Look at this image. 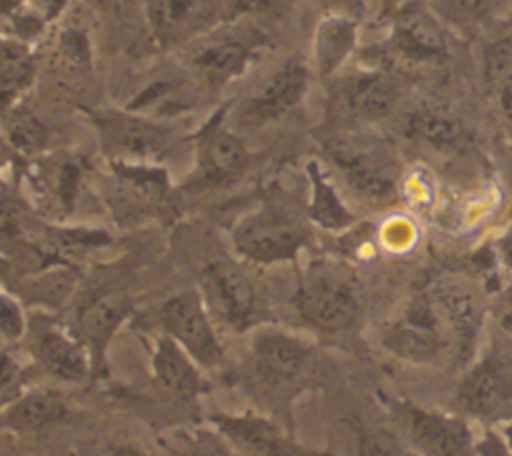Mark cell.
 Segmentation results:
<instances>
[{"instance_id":"cell-1","label":"cell","mask_w":512,"mask_h":456,"mask_svg":"<svg viewBox=\"0 0 512 456\" xmlns=\"http://www.w3.org/2000/svg\"><path fill=\"white\" fill-rule=\"evenodd\" d=\"M306 242L302 222L282 206L262 204L242 216L232 230L234 250L260 264L294 258Z\"/></svg>"},{"instance_id":"cell-2","label":"cell","mask_w":512,"mask_h":456,"mask_svg":"<svg viewBox=\"0 0 512 456\" xmlns=\"http://www.w3.org/2000/svg\"><path fill=\"white\" fill-rule=\"evenodd\" d=\"M296 306L306 324L328 334L352 328L360 312L352 280L342 270L328 266H314L304 274Z\"/></svg>"},{"instance_id":"cell-3","label":"cell","mask_w":512,"mask_h":456,"mask_svg":"<svg viewBox=\"0 0 512 456\" xmlns=\"http://www.w3.org/2000/svg\"><path fill=\"white\" fill-rule=\"evenodd\" d=\"M264 44V34L254 28H224L196 42L188 62L208 86L222 88L250 68Z\"/></svg>"},{"instance_id":"cell-4","label":"cell","mask_w":512,"mask_h":456,"mask_svg":"<svg viewBox=\"0 0 512 456\" xmlns=\"http://www.w3.org/2000/svg\"><path fill=\"white\" fill-rule=\"evenodd\" d=\"M382 346L414 364H428L446 348H452L448 330L428 290L420 292L404 314L384 330Z\"/></svg>"},{"instance_id":"cell-5","label":"cell","mask_w":512,"mask_h":456,"mask_svg":"<svg viewBox=\"0 0 512 456\" xmlns=\"http://www.w3.org/2000/svg\"><path fill=\"white\" fill-rule=\"evenodd\" d=\"M158 324L202 368H216L224 360L222 344L212 328L208 306L200 292L186 290L170 296L158 308Z\"/></svg>"},{"instance_id":"cell-6","label":"cell","mask_w":512,"mask_h":456,"mask_svg":"<svg viewBox=\"0 0 512 456\" xmlns=\"http://www.w3.org/2000/svg\"><path fill=\"white\" fill-rule=\"evenodd\" d=\"M90 116L114 160L148 164L170 146V130L144 116L124 110H98Z\"/></svg>"},{"instance_id":"cell-7","label":"cell","mask_w":512,"mask_h":456,"mask_svg":"<svg viewBox=\"0 0 512 456\" xmlns=\"http://www.w3.org/2000/svg\"><path fill=\"white\" fill-rule=\"evenodd\" d=\"M200 294L208 312L226 326L244 330L256 310V294L250 278L230 260H210L198 276Z\"/></svg>"},{"instance_id":"cell-8","label":"cell","mask_w":512,"mask_h":456,"mask_svg":"<svg viewBox=\"0 0 512 456\" xmlns=\"http://www.w3.org/2000/svg\"><path fill=\"white\" fill-rule=\"evenodd\" d=\"M310 86V68L298 58L282 62L254 96L238 108V122L246 128H260L278 120L298 106Z\"/></svg>"},{"instance_id":"cell-9","label":"cell","mask_w":512,"mask_h":456,"mask_svg":"<svg viewBox=\"0 0 512 456\" xmlns=\"http://www.w3.org/2000/svg\"><path fill=\"white\" fill-rule=\"evenodd\" d=\"M458 402L464 412L482 420L512 416V370L496 358L480 360L464 374Z\"/></svg>"},{"instance_id":"cell-10","label":"cell","mask_w":512,"mask_h":456,"mask_svg":"<svg viewBox=\"0 0 512 456\" xmlns=\"http://www.w3.org/2000/svg\"><path fill=\"white\" fill-rule=\"evenodd\" d=\"M400 418L412 444L426 454H466L474 446V434L466 420L414 404H398Z\"/></svg>"},{"instance_id":"cell-11","label":"cell","mask_w":512,"mask_h":456,"mask_svg":"<svg viewBox=\"0 0 512 456\" xmlns=\"http://www.w3.org/2000/svg\"><path fill=\"white\" fill-rule=\"evenodd\" d=\"M30 354L42 370L64 382H80L92 368L90 352L82 340L44 320L32 324Z\"/></svg>"},{"instance_id":"cell-12","label":"cell","mask_w":512,"mask_h":456,"mask_svg":"<svg viewBox=\"0 0 512 456\" xmlns=\"http://www.w3.org/2000/svg\"><path fill=\"white\" fill-rule=\"evenodd\" d=\"M452 340V350L466 358L482 326V304L474 288L460 280H438L428 288Z\"/></svg>"},{"instance_id":"cell-13","label":"cell","mask_w":512,"mask_h":456,"mask_svg":"<svg viewBox=\"0 0 512 456\" xmlns=\"http://www.w3.org/2000/svg\"><path fill=\"white\" fill-rule=\"evenodd\" d=\"M250 354L256 374L274 384L296 380L310 364V346L284 330L260 328L250 342Z\"/></svg>"},{"instance_id":"cell-14","label":"cell","mask_w":512,"mask_h":456,"mask_svg":"<svg viewBox=\"0 0 512 456\" xmlns=\"http://www.w3.org/2000/svg\"><path fill=\"white\" fill-rule=\"evenodd\" d=\"M220 110L196 138V156L198 166L204 178L208 180H228L244 172L250 162V152L242 138L222 126Z\"/></svg>"},{"instance_id":"cell-15","label":"cell","mask_w":512,"mask_h":456,"mask_svg":"<svg viewBox=\"0 0 512 456\" xmlns=\"http://www.w3.org/2000/svg\"><path fill=\"white\" fill-rule=\"evenodd\" d=\"M344 110L358 122L386 118L398 102V86L384 70H356L340 84Z\"/></svg>"},{"instance_id":"cell-16","label":"cell","mask_w":512,"mask_h":456,"mask_svg":"<svg viewBox=\"0 0 512 456\" xmlns=\"http://www.w3.org/2000/svg\"><path fill=\"white\" fill-rule=\"evenodd\" d=\"M128 314L130 302L114 292L98 294L78 308L76 336L88 348L92 368L104 366V350Z\"/></svg>"},{"instance_id":"cell-17","label":"cell","mask_w":512,"mask_h":456,"mask_svg":"<svg viewBox=\"0 0 512 456\" xmlns=\"http://www.w3.org/2000/svg\"><path fill=\"white\" fill-rule=\"evenodd\" d=\"M152 380L160 394L174 400L194 398L202 390L194 358L168 334L158 336L154 342Z\"/></svg>"},{"instance_id":"cell-18","label":"cell","mask_w":512,"mask_h":456,"mask_svg":"<svg viewBox=\"0 0 512 456\" xmlns=\"http://www.w3.org/2000/svg\"><path fill=\"white\" fill-rule=\"evenodd\" d=\"M358 42V24L344 14L324 16L314 32L312 60L322 80L332 78L352 56Z\"/></svg>"},{"instance_id":"cell-19","label":"cell","mask_w":512,"mask_h":456,"mask_svg":"<svg viewBox=\"0 0 512 456\" xmlns=\"http://www.w3.org/2000/svg\"><path fill=\"white\" fill-rule=\"evenodd\" d=\"M334 160L342 168L348 184L368 200H388L394 192V176L376 154L340 144L334 148Z\"/></svg>"},{"instance_id":"cell-20","label":"cell","mask_w":512,"mask_h":456,"mask_svg":"<svg viewBox=\"0 0 512 456\" xmlns=\"http://www.w3.org/2000/svg\"><path fill=\"white\" fill-rule=\"evenodd\" d=\"M212 422L218 426V430L238 448L246 452L256 454H286L296 452L292 444L284 438L282 430L256 414H218L212 416Z\"/></svg>"},{"instance_id":"cell-21","label":"cell","mask_w":512,"mask_h":456,"mask_svg":"<svg viewBox=\"0 0 512 456\" xmlns=\"http://www.w3.org/2000/svg\"><path fill=\"white\" fill-rule=\"evenodd\" d=\"M64 416V400L50 390H34L2 406V426L14 432H38Z\"/></svg>"},{"instance_id":"cell-22","label":"cell","mask_w":512,"mask_h":456,"mask_svg":"<svg viewBox=\"0 0 512 456\" xmlns=\"http://www.w3.org/2000/svg\"><path fill=\"white\" fill-rule=\"evenodd\" d=\"M36 74V58L30 42L4 34L0 56V82L4 110L14 106L28 90Z\"/></svg>"},{"instance_id":"cell-23","label":"cell","mask_w":512,"mask_h":456,"mask_svg":"<svg viewBox=\"0 0 512 456\" xmlns=\"http://www.w3.org/2000/svg\"><path fill=\"white\" fill-rule=\"evenodd\" d=\"M82 168L74 158L58 156L38 162L34 168V186L42 196H48L56 208L70 210L78 192Z\"/></svg>"},{"instance_id":"cell-24","label":"cell","mask_w":512,"mask_h":456,"mask_svg":"<svg viewBox=\"0 0 512 456\" xmlns=\"http://www.w3.org/2000/svg\"><path fill=\"white\" fill-rule=\"evenodd\" d=\"M406 134L436 150H458L466 144V128L438 110H416L408 116Z\"/></svg>"},{"instance_id":"cell-25","label":"cell","mask_w":512,"mask_h":456,"mask_svg":"<svg viewBox=\"0 0 512 456\" xmlns=\"http://www.w3.org/2000/svg\"><path fill=\"white\" fill-rule=\"evenodd\" d=\"M308 174L312 182L310 196V218L332 232H340L354 224V214L344 206L332 184L326 180L316 162L308 164Z\"/></svg>"},{"instance_id":"cell-26","label":"cell","mask_w":512,"mask_h":456,"mask_svg":"<svg viewBox=\"0 0 512 456\" xmlns=\"http://www.w3.org/2000/svg\"><path fill=\"white\" fill-rule=\"evenodd\" d=\"M4 136L16 152L32 156L46 146L48 128L34 112L16 102L4 110Z\"/></svg>"},{"instance_id":"cell-27","label":"cell","mask_w":512,"mask_h":456,"mask_svg":"<svg viewBox=\"0 0 512 456\" xmlns=\"http://www.w3.org/2000/svg\"><path fill=\"white\" fill-rule=\"evenodd\" d=\"M200 0H148L146 14L158 42L176 40L196 14Z\"/></svg>"},{"instance_id":"cell-28","label":"cell","mask_w":512,"mask_h":456,"mask_svg":"<svg viewBox=\"0 0 512 456\" xmlns=\"http://www.w3.org/2000/svg\"><path fill=\"white\" fill-rule=\"evenodd\" d=\"M392 48L406 60H430L442 50L438 32L420 18H410L398 24L392 34Z\"/></svg>"},{"instance_id":"cell-29","label":"cell","mask_w":512,"mask_h":456,"mask_svg":"<svg viewBox=\"0 0 512 456\" xmlns=\"http://www.w3.org/2000/svg\"><path fill=\"white\" fill-rule=\"evenodd\" d=\"M432 6L446 24L458 30H474L496 14L500 0H432Z\"/></svg>"},{"instance_id":"cell-30","label":"cell","mask_w":512,"mask_h":456,"mask_svg":"<svg viewBox=\"0 0 512 456\" xmlns=\"http://www.w3.org/2000/svg\"><path fill=\"white\" fill-rule=\"evenodd\" d=\"M56 62L66 72L84 74L92 66L88 36L78 26H66L56 38Z\"/></svg>"},{"instance_id":"cell-31","label":"cell","mask_w":512,"mask_h":456,"mask_svg":"<svg viewBox=\"0 0 512 456\" xmlns=\"http://www.w3.org/2000/svg\"><path fill=\"white\" fill-rule=\"evenodd\" d=\"M74 282L76 276L70 270L50 268L26 286V298L44 306H58L70 296Z\"/></svg>"},{"instance_id":"cell-32","label":"cell","mask_w":512,"mask_h":456,"mask_svg":"<svg viewBox=\"0 0 512 456\" xmlns=\"http://www.w3.org/2000/svg\"><path fill=\"white\" fill-rule=\"evenodd\" d=\"M2 316H0V328L6 342H16L26 332V320L22 314V308L16 298H12L8 292L2 294L0 300Z\"/></svg>"},{"instance_id":"cell-33","label":"cell","mask_w":512,"mask_h":456,"mask_svg":"<svg viewBox=\"0 0 512 456\" xmlns=\"http://www.w3.org/2000/svg\"><path fill=\"white\" fill-rule=\"evenodd\" d=\"M22 370L16 364V360L10 358L8 350H4L2 354V406L14 402L18 396H22Z\"/></svg>"},{"instance_id":"cell-34","label":"cell","mask_w":512,"mask_h":456,"mask_svg":"<svg viewBox=\"0 0 512 456\" xmlns=\"http://www.w3.org/2000/svg\"><path fill=\"white\" fill-rule=\"evenodd\" d=\"M22 4L36 18H40L44 24H48L64 12L68 0H22Z\"/></svg>"},{"instance_id":"cell-35","label":"cell","mask_w":512,"mask_h":456,"mask_svg":"<svg viewBox=\"0 0 512 456\" xmlns=\"http://www.w3.org/2000/svg\"><path fill=\"white\" fill-rule=\"evenodd\" d=\"M86 2L98 10H114L122 4V0H86Z\"/></svg>"}]
</instances>
